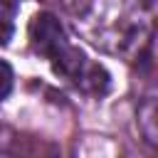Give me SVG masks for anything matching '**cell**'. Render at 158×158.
<instances>
[{
	"label": "cell",
	"mask_w": 158,
	"mask_h": 158,
	"mask_svg": "<svg viewBox=\"0 0 158 158\" xmlns=\"http://www.w3.org/2000/svg\"><path fill=\"white\" fill-rule=\"evenodd\" d=\"M10 89H12V67L0 59V101L10 94Z\"/></svg>",
	"instance_id": "3"
},
{
	"label": "cell",
	"mask_w": 158,
	"mask_h": 158,
	"mask_svg": "<svg viewBox=\"0 0 158 158\" xmlns=\"http://www.w3.org/2000/svg\"><path fill=\"white\" fill-rule=\"evenodd\" d=\"M30 42L37 52H42L52 59H59L62 54L69 52V42H67V35H64L59 20L47 12L35 15V20L30 22Z\"/></svg>",
	"instance_id": "1"
},
{
	"label": "cell",
	"mask_w": 158,
	"mask_h": 158,
	"mask_svg": "<svg viewBox=\"0 0 158 158\" xmlns=\"http://www.w3.org/2000/svg\"><path fill=\"white\" fill-rule=\"evenodd\" d=\"M15 32V5L0 0V44H7Z\"/></svg>",
	"instance_id": "2"
}]
</instances>
